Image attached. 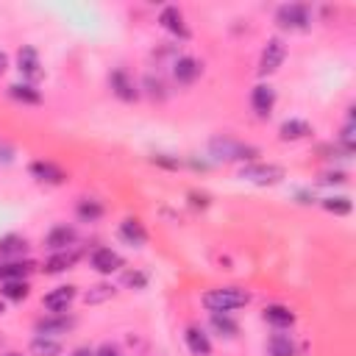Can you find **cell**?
Wrapping results in <instances>:
<instances>
[{
	"label": "cell",
	"mask_w": 356,
	"mask_h": 356,
	"mask_svg": "<svg viewBox=\"0 0 356 356\" xmlns=\"http://www.w3.org/2000/svg\"><path fill=\"white\" fill-rule=\"evenodd\" d=\"M78 261V253L75 250H58V253H53L47 261H44V273L47 275H56V273H64V270H70L72 264Z\"/></svg>",
	"instance_id": "ffe728a7"
},
{
	"label": "cell",
	"mask_w": 356,
	"mask_h": 356,
	"mask_svg": "<svg viewBox=\"0 0 356 356\" xmlns=\"http://www.w3.org/2000/svg\"><path fill=\"white\" fill-rule=\"evenodd\" d=\"M0 292H3L6 300H25L31 295V286H28L25 278H14V281H3Z\"/></svg>",
	"instance_id": "cb8c5ba5"
},
{
	"label": "cell",
	"mask_w": 356,
	"mask_h": 356,
	"mask_svg": "<svg viewBox=\"0 0 356 356\" xmlns=\"http://www.w3.org/2000/svg\"><path fill=\"white\" fill-rule=\"evenodd\" d=\"M284 175H286V170L281 164H245L239 172L242 181H250L256 186H273V184L284 181Z\"/></svg>",
	"instance_id": "277c9868"
},
{
	"label": "cell",
	"mask_w": 356,
	"mask_h": 356,
	"mask_svg": "<svg viewBox=\"0 0 356 356\" xmlns=\"http://www.w3.org/2000/svg\"><path fill=\"white\" fill-rule=\"evenodd\" d=\"M6 356H22V353H14V350H11V353H6Z\"/></svg>",
	"instance_id": "ab89813d"
},
{
	"label": "cell",
	"mask_w": 356,
	"mask_h": 356,
	"mask_svg": "<svg viewBox=\"0 0 356 356\" xmlns=\"http://www.w3.org/2000/svg\"><path fill=\"white\" fill-rule=\"evenodd\" d=\"M320 181L323 184H345V172H325Z\"/></svg>",
	"instance_id": "e575fe53"
},
{
	"label": "cell",
	"mask_w": 356,
	"mask_h": 356,
	"mask_svg": "<svg viewBox=\"0 0 356 356\" xmlns=\"http://www.w3.org/2000/svg\"><path fill=\"white\" fill-rule=\"evenodd\" d=\"M209 153L214 161H250L253 156H259V150L253 145L236 142L231 136H214L209 142Z\"/></svg>",
	"instance_id": "7a4b0ae2"
},
{
	"label": "cell",
	"mask_w": 356,
	"mask_h": 356,
	"mask_svg": "<svg viewBox=\"0 0 356 356\" xmlns=\"http://www.w3.org/2000/svg\"><path fill=\"white\" fill-rule=\"evenodd\" d=\"M31 270H33V264H31V261H8V264H0V281L25 278Z\"/></svg>",
	"instance_id": "4316f807"
},
{
	"label": "cell",
	"mask_w": 356,
	"mask_h": 356,
	"mask_svg": "<svg viewBox=\"0 0 356 356\" xmlns=\"http://www.w3.org/2000/svg\"><path fill=\"white\" fill-rule=\"evenodd\" d=\"M75 228L72 225H56V228H50V234L44 236V245L53 250V253H58V250H67L72 242H75Z\"/></svg>",
	"instance_id": "e0dca14e"
},
{
	"label": "cell",
	"mask_w": 356,
	"mask_h": 356,
	"mask_svg": "<svg viewBox=\"0 0 356 356\" xmlns=\"http://www.w3.org/2000/svg\"><path fill=\"white\" fill-rule=\"evenodd\" d=\"M189 200H192V206H195V209H197V206H200V209H206V206H209V197H206V195H197V192H189Z\"/></svg>",
	"instance_id": "d590c367"
},
{
	"label": "cell",
	"mask_w": 356,
	"mask_h": 356,
	"mask_svg": "<svg viewBox=\"0 0 356 356\" xmlns=\"http://www.w3.org/2000/svg\"><path fill=\"white\" fill-rule=\"evenodd\" d=\"M92 267L97 273H103V275H111V273H117L122 267V256L117 250H111V248H95L92 250Z\"/></svg>",
	"instance_id": "8fae6325"
},
{
	"label": "cell",
	"mask_w": 356,
	"mask_h": 356,
	"mask_svg": "<svg viewBox=\"0 0 356 356\" xmlns=\"http://www.w3.org/2000/svg\"><path fill=\"white\" fill-rule=\"evenodd\" d=\"M159 22H161V28H164V31H170L172 36H178V39H189V28H186L184 14H181V8H178V6H167V8H161Z\"/></svg>",
	"instance_id": "52a82bcc"
},
{
	"label": "cell",
	"mask_w": 356,
	"mask_h": 356,
	"mask_svg": "<svg viewBox=\"0 0 356 356\" xmlns=\"http://www.w3.org/2000/svg\"><path fill=\"white\" fill-rule=\"evenodd\" d=\"M3 312H6V306H3V303H0V314H3Z\"/></svg>",
	"instance_id": "60d3db41"
},
{
	"label": "cell",
	"mask_w": 356,
	"mask_h": 356,
	"mask_svg": "<svg viewBox=\"0 0 356 356\" xmlns=\"http://www.w3.org/2000/svg\"><path fill=\"white\" fill-rule=\"evenodd\" d=\"M261 317H264L270 325H275V328H289V325L295 323V312H292L289 306H281V303H270V306H264Z\"/></svg>",
	"instance_id": "ac0fdd59"
},
{
	"label": "cell",
	"mask_w": 356,
	"mask_h": 356,
	"mask_svg": "<svg viewBox=\"0 0 356 356\" xmlns=\"http://www.w3.org/2000/svg\"><path fill=\"white\" fill-rule=\"evenodd\" d=\"M8 95H11L14 100H19V103H31V106H36V103L42 100L39 89H33L31 83H11V86H8Z\"/></svg>",
	"instance_id": "d4e9b609"
},
{
	"label": "cell",
	"mask_w": 356,
	"mask_h": 356,
	"mask_svg": "<svg viewBox=\"0 0 356 356\" xmlns=\"http://www.w3.org/2000/svg\"><path fill=\"white\" fill-rule=\"evenodd\" d=\"M78 298V289L75 286H56V289H50L47 295H44V309H50V314H61V312H67V306L72 303Z\"/></svg>",
	"instance_id": "8992f818"
},
{
	"label": "cell",
	"mask_w": 356,
	"mask_h": 356,
	"mask_svg": "<svg viewBox=\"0 0 356 356\" xmlns=\"http://www.w3.org/2000/svg\"><path fill=\"white\" fill-rule=\"evenodd\" d=\"M6 67H8V58H6V53H0V75L6 72Z\"/></svg>",
	"instance_id": "f35d334b"
},
{
	"label": "cell",
	"mask_w": 356,
	"mask_h": 356,
	"mask_svg": "<svg viewBox=\"0 0 356 356\" xmlns=\"http://www.w3.org/2000/svg\"><path fill=\"white\" fill-rule=\"evenodd\" d=\"M275 22L284 31H306L312 25V8L306 3H284L275 11Z\"/></svg>",
	"instance_id": "3957f363"
},
{
	"label": "cell",
	"mask_w": 356,
	"mask_h": 356,
	"mask_svg": "<svg viewBox=\"0 0 356 356\" xmlns=\"http://www.w3.org/2000/svg\"><path fill=\"white\" fill-rule=\"evenodd\" d=\"M320 206H323L325 211H331V214H342V217L350 214V200L342 197V195H337V197H334V195H331V197H323Z\"/></svg>",
	"instance_id": "f1b7e54d"
},
{
	"label": "cell",
	"mask_w": 356,
	"mask_h": 356,
	"mask_svg": "<svg viewBox=\"0 0 356 356\" xmlns=\"http://www.w3.org/2000/svg\"><path fill=\"white\" fill-rule=\"evenodd\" d=\"M14 156H17V153H14V147H11L8 142H3V139H0V164H11V161H14Z\"/></svg>",
	"instance_id": "d6a6232c"
},
{
	"label": "cell",
	"mask_w": 356,
	"mask_h": 356,
	"mask_svg": "<svg viewBox=\"0 0 356 356\" xmlns=\"http://www.w3.org/2000/svg\"><path fill=\"white\" fill-rule=\"evenodd\" d=\"M250 303V292L242 286H214L209 292H203V306L209 312H234Z\"/></svg>",
	"instance_id": "6da1fadb"
},
{
	"label": "cell",
	"mask_w": 356,
	"mask_h": 356,
	"mask_svg": "<svg viewBox=\"0 0 356 356\" xmlns=\"http://www.w3.org/2000/svg\"><path fill=\"white\" fill-rule=\"evenodd\" d=\"M184 342H186V348H189L192 356H209V353H211V339H209L206 331L197 328V325H189V328L184 331Z\"/></svg>",
	"instance_id": "9a60e30c"
},
{
	"label": "cell",
	"mask_w": 356,
	"mask_h": 356,
	"mask_svg": "<svg viewBox=\"0 0 356 356\" xmlns=\"http://www.w3.org/2000/svg\"><path fill=\"white\" fill-rule=\"evenodd\" d=\"M278 136H281V142H298V139L312 136V125L306 120H286V122H281Z\"/></svg>",
	"instance_id": "d6986e66"
},
{
	"label": "cell",
	"mask_w": 356,
	"mask_h": 356,
	"mask_svg": "<svg viewBox=\"0 0 356 356\" xmlns=\"http://www.w3.org/2000/svg\"><path fill=\"white\" fill-rule=\"evenodd\" d=\"M31 353L33 356H61V342L56 337H44V334H36L31 339Z\"/></svg>",
	"instance_id": "44dd1931"
},
{
	"label": "cell",
	"mask_w": 356,
	"mask_h": 356,
	"mask_svg": "<svg viewBox=\"0 0 356 356\" xmlns=\"http://www.w3.org/2000/svg\"><path fill=\"white\" fill-rule=\"evenodd\" d=\"M200 70H203L200 61L192 58V56H178L175 64H172V75H175L178 83H192L200 75Z\"/></svg>",
	"instance_id": "2e32d148"
},
{
	"label": "cell",
	"mask_w": 356,
	"mask_h": 356,
	"mask_svg": "<svg viewBox=\"0 0 356 356\" xmlns=\"http://www.w3.org/2000/svg\"><path fill=\"white\" fill-rule=\"evenodd\" d=\"M108 83H111V92H114L120 100H125V103H131V100L139 97V89H136L134 78H131L125 70H114V72L108 75Z\"/></svg>",
	"instance_id": "ba28073f"
},
{
	"label": "cell",
	"mask_w": 356,
	"mask_h": 356,
	"mask_svg": "<svg viewBox=\"0 0 356 356\" xmlns=\"http://www.w3.org/2000/svg\"><path fill=\"white\" fill-rule=\"evenodd\" d=\"M28 250V242L17 234H8L0 239V256H22Z\"/></svg>",
	"instance_id": "83f0119b"
},
{
	"label": "cell",
	"mask_w": 356,
	"mask_h": 356,
	"mask_svg": "<svg viewBox=\"0 0 356 356\" xmlns=\"http://www.w3.org/2000/svg\"><path fill=\"white\" fill-rule=\"evenodd\" d=\"M250 106H253V111H256L259 117H270V114H273V106H275V89H273L270 83L253 86V92H250Z\"/></svg>",
	"instance_id": "30bf717a"
},
{
	"label": "cell",
	"mask_w": 356,
	"mask_h": 356,
	"mask_svg": "<svg viewBox=\"0 0 356 356\" xmlns=\"http://www.w3.org/2000/svg\"><path fill=\"white\" fill-rule=\"evenodd\" d=\"M75 211H78V217H81L83 222H95V220L103 217V203L95 200V197H81Z\"/></svg>",
	"instance_id": "603a6c76"
},
{
	"label": "cell",
	"mask_w": 356,
	"mask_h": 356,
	"mask_svg": "<svg viewBox=\"0 0 356 356\" xmlns=\"http://www.w3.org/2000/svg\"><path fill=\"white\" fill-rule=\"evenodd\" d=\"M145 86H147V92H150L153 97H164V83H161L159 78L147 75V78H145Z\"/></svg>",
	"instance_id": "1f68e13d"
},
{
	"label": "cell",
	"mask_w": 356,
	"mask_h": 356,
	"mask_svg": "<svg viewBox=\"0 0 356 356\" xmlns=\"http://www.w3.org/2000/svg\"><path fill=\"white\" fill-rule=\"evenodd\" d=\"M211 328L220 334V337H236L239 325L225 314V312H211Z\"/></svg>",
	"instance_id": "484cf974"
},
{
	"label": "cell",
	"mask_w": 356,
	"mask_h": 356,
	"mask_svg": "<svg viewBox=\"0 0 356 356\" xmlns=\"http://www.w3.org/2000/svg\"><path fill=\"white\" fill-rule=\"evenodd\" d=\"M298 348L289 334H273L267 342V356H295Z\"/></svg>",
	"instance_id": "7402d4cb"
},
{
	"label": "cell",
	"mask_w": 356,
	"mask_h": 356,
	"mask_svg": "<svg viewBox=\"0 0 356 356\" xmlns=\"http://www.w3.org/2000/svg\"><path fill=\"white\" fill-rule=\"evenodd\" d=\"M122 281H125V286L142 289V286L147 284V275H145V273H125V275H122Z\"/></svg>",
	"instance_id": "4dcf8cb0"
},
{
	"label": "cell",
	"mask_w": 356,
	"mask_h": 356,
	"mask_svg": "<svg viewBox=\"0 0 356 356\" xmlns=\"http://www.w3.org/2000/svg\"><path fill=\"white\" fill-rule=\"evenodd\" d=\"M72 325H75V317H67L64 312H61V314H47V317H42V320H36V334L58 337V334H67Z\"/></svg>",
	"instance_id": "9c48e42d"
},
{
	"label": "cell",
	"mask_w": 356,
	"mask_h": 356,
	"mask_svg": "<svg viewBox=\"0 0 356 356\" xmlns=\"http://www.w3.org/2000/svg\"><path fill=\"white\" fill-rule=\"evenodd\" d=\"M72 356H95V353H92L89 348H75V350H72Z\"/></svg>",
	"instance_id": "74e56055"
},
{
	"label": "cell",
	"mask_w": 356,
	"mask_h": 356,
	"mask_svg": "<svg viewBox=\"0 0 356 356\" xmlns=\"http://www.w3.org/2000/svg\"><path fill=\"white\" fill-rule=\"evenodd\" d=\"M284 58H286V44H284L278 36H273V39L264 44L261 56H259V75H273V72L284 64Z\"/></svg>",
	"instance_id": "5b68a950"
},
{
	"label": "cell",
	"mask_w": 356,
	"mask_h": 356,
	"mask_svg": "<svg viewBox=\"0 0 356 356\" xmlns=\"http://www.w3.org/2000/svg\"><path fill=\"white\" fill-rule=\"evenodd\" d=\"M108 298H114V286L111 284H97V286H92L86 295H83V300L92 306V303H103V300H108Z\"/></svg>",
	"instance_id": "f546056e"
},
{
	"label": "cell",
	"mask_w": 356,
	"mask_h": 356,
	"mask_svg": "<svg viewBox=\"0 0 356 356\" xmlns=\"http://www.w3.org/2000/svg\"><path fill=\"white\" fill-rule=\"evenodd\" d=\"M153 161H156V164H161V167H170V170H175V167H178V159H167L164 153L153 156Z\"/></svg>",
	"instance_id": "836d02e7"
},
{
	"label": "cell",
	"mask_w": 356,
	"mask_h": 356,
	"mask_svg": "<svg viewBox=\"0 0 356 356\" xmlns=\"http://www.w3.org/2000/svg\"><path fill=\"white\" fill-rule=\"evenodd\" d=\"M95 356H122V353H120L114 345H100V348L95 350Z\"/></svg>",
	"instance_id": "8d00e7d4"
},
{
	"label": "cell",
	"mask_w": 356,
	"mask_h": 356,
	"mask_svg": "<svg viewBox=\"0 0 356 356\" xmlns=\"http://www.w3.org/2000/svg\"><path fill=\"white\" fill-rule=\"evenodd\" d=\"M120 239L125 245H131V248H142L147 242V231H145V225L136 217H125L120 222Z\"/></svg>",
	"instance_id": "7c38bea8"
},
{
	"label": "cell",
	"mask_w": 356,
	"mask_h": 356,
	"mask_svg": "<svg viewBox=\"0 0 356 356\" xmlns=\"http://www.w3.org/2000/svg\"><path fill=\"white\" fill-rule=\"evenodd\" d=\"M17 67H19L22 78L36 81V78L42 75V64H39V53H36V47H22V50L17 53Z\"/></svg>",
	"instance_id": "5bb4252c"
},
{
	"label": "cell",
	"mask_w": 356,
	"mask_h": 356,
	"mask_svg": "<svg viewBox=\"0 0 356 356\" xmlns=\"http://www.w3.org/2000/svg\"><path fill=\"white\" fill-rule=\"evenodd\" d=\"M28 170H31V175H33L36 181H42V184H53V186L64 184V178H67V172H64L61 167H56L53 161H33Z\"/></svg>",
	"instance_id": "4fadbf2b"
}]
</instances>
